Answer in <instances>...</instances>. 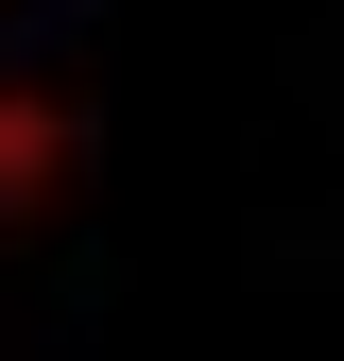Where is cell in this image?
Masks as SVG:
<instances>
[{
	"mask_svg": "<svg viewBox=\"0 0 344 361\" xmlns=\"http://www.w3.org/2000/svg\"><path fill=\"white\" fill-rule=\"evenodd\" d=\"M52 155H69V121H52V104H0V207L52 190Z\"/></svg>",
	"mask_w": 344,
	"mask_h": 361,
	"instance_id": "1",
	"label": "cell"
}]
</instances>
